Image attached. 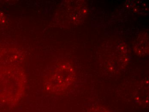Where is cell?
<instances>
[{
    "mask_svg": "<svg viewBox=\"0 0 149 112\" xmlns=\"http://www.w3.org/2000/svg\"><path fill=\"white\" fill-rule=\"evenodd\" d=\"M88 112H111L110 111L103 106H96L90 108Z\"/></svg>",
    "mask_w": 149,
    "mask_h": 112,
    "instance_id": "6da1fadb",
    "label": "cell"
}]
</instances>
